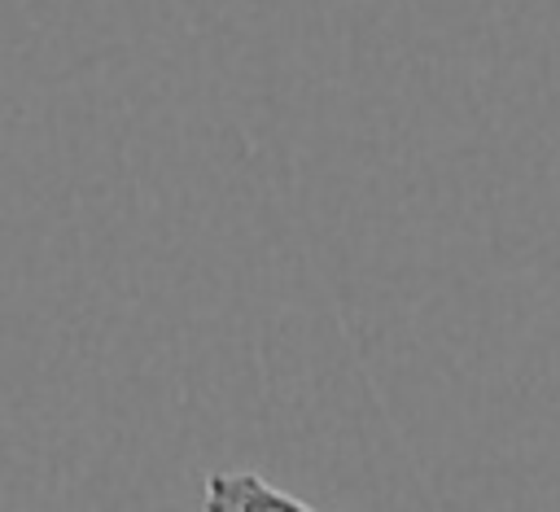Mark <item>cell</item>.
Returning a JSON list of instances; mask_svg holds the SVG:
<instances>
[{
	"label": "cell",
	"mask_w": 560,
	"mask_h": 512,
	"mask_svg": "<svg viewBox=\"0 0 560 512\" xmlns=\"http://www.w3.org/2000/svg\"><path fill=\"white\" fill-rule=\"evenodd\" d=\"M201 508L206 512H319L306 499L271 486L258 473H236V468H219L206 473L201 486Z\"/></svg>",
	"instance_id": "1"
}]
</instances>
